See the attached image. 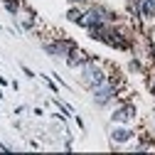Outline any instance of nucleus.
<instances>
[{
  "label": "nucleus",
  "mask_w": 155,
  "mask_h": 155,
  "mask_svg": "<svg viewBox=\"0 0 155 155\" xmlns=\"http://www.w3.org/2000/svg\"><path fill=\"white\" fill-rule=\"evenodd\" d=\"M84 62H86V54H84L81 49H76V47H74V52L67 57V64H71V67H79V64H84Z\"/></svg>",
  "instance_id": "20e7f679"
},
{
  "label": "nucleus",
  "mask_w": 155,
  "mask_h": 155,
  "mask_svg": "<svg viewBox=\"0 0 155 155\" xmlns=\"http://www.w3.org/2000/svg\"><path fill=\"white\" fill-rule=\"evenodd\" d=\"M111 138H113L116 143H126V140H130V130H121V128H118V130L111 133Z\"/></svg>",
  "instance_id": "39448f33"
},
{
  "label": "nucleus",
  "mask_w": 155,
  "mask_h": 155,
  "mask_svg": "<svg viewBox=\"0 0 155 155\" xmlns=\"http://www.w3.org/2000/svg\"><path fill=\"white\" fill-rule=\"evenodd\" d=\"M94 94H96V104L104 106V104H108V99L113 96V86H111V84H104V86H99V89H94Z\"/></svg>",
  "instance_id": "f03ea898"
},
{
  "label": "nucleus",
  "mask_w": 155,
  "mask_h": 155,
  "mask_svg": "<svg viewBox=\"0 0 155 155\" xmlns=\"http://www.w3.org/2000/svg\"><path fill=\"white\" fill-rule=\"evenodd\" d=\"M84 81H86L91 89H99V86L106 84V76H104V71H101L99 67L86 64V67H84Z\"/></svg>",
  "instance_id": "f257e3e1"
},
{
  "label": "nucleus",
  "mask_w": 155,
  "mask_h": 155,
  "mask_svg": "<svg viewBox=\"0 0 155 155\" xmlns=\"http://www.w3.org/2000/svg\"><path fill=\"white\" fill-rule=\"evenodd\" d=\"M81 15H84V12H79V10H69V12H67L69 20H79V22H81Z\"/></svg>",
  "instance_id": "423d86ee"
},
{
  "label": "nucleus",
  "mask_w": 155,
  "mask_h": 155,
  "mask_svg": "<svg viewBox=\"0 0 155 155\" xmlns=\"http://www.w3.org/2000/svg\"><path fill=\"white\" fill-rule=\"evenodd\" d=\"M133 116H135V108L128 104V106H123V108H118V111L113 113V121H118V123H126V121H130V118H133Z\"/></svg>",
  "instance_id": "7ed1b4c3"
}]
</instances>
